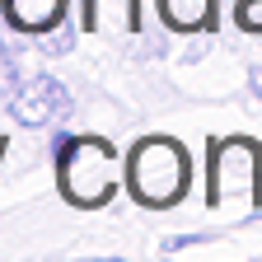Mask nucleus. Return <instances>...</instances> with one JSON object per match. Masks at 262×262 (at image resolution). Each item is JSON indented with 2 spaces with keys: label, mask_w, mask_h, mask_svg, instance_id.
Masks as SVG:
<instances>
[{
  "label": "nucleus",
  "mask_w": 262,
  "mask_h": 262,
  "mask_svg": "<svg viewBox=\"0 0 262 262\" xmlns=\"http://www.w3.org/2000/svg\"><path fill=\"white\" fill-rule=\"evenodd\" d=\"M61 192L75 206H103L122 183V155L98 136H66L61 141Z\"/></svg>",
  "instance_id": "obj_1"
},
{
  "label": "nucleus",
  "mask_w": 262,
  "mask_h": 262,
  "mask_svg": "<svg viewBox=\"0 0 262 262\" xmlns=\"http://www.w3.org/2000/svg\"><path fill=\"white\" fill-rule=\"evenodd\" d=\"M126 187L141 206H173L187 192V155L169 136H145L126 155Z\"/></svg>",
  "instance_id": "obj_2"
},
{
  "label": "nucleus",
  "mask_w": 262,
  "mask_h": 262,
  "mask_svg": "<svg viewBox=\"0 0 262 262\" xmlns=\"http://www.w3.org/2000/svg\"><path fill=\"white\" fill-rule=\"evenodd\" d=\"M248 192L253 202H262V183H257V145L253 141H225L211 159V206L229 202V196Z\"/></svg>",
  "instance_id": "obj_3"
},
{
  "label": "nucleus",
  "mask_w": 262,
  "mask_h": 262,
  "mask_svg": "<svg viewBox=\"0 0 262 262\" xmlns=\"http://www.w3.org/2000/svg\"><path fill=\"white\" fill-rule=\"evenodd\" d=\"M10 113H14V122H24V126H47V122H61L66 113H71V94H66L61 80L38 75V80H28V84L14 94Z\"/></svg>",
  "instance_id": "obj_4"
},
{
  "label": "nucleus",
  "mask_w": 262,
  "mask_h": 262,
  "mask_svg": "<svg viewBox=\"0 0 262 262\" xmlns=\"http://www.w3.org/2000/svg\"><path fill=\"white\" fill-rule=\"evenodd\" d=\"M61 10H66V0H5V19H10L19 33L56 28V24H61Z\"/></svg>",
  "instance_id": "obj_5"
},
{
  "label": "nucleus",
  "mask_w": 262,
  "mask_h": 262,
  "mask_svg": "<svg viewBox=\"0 0 262 262\" xmlns=\"http://www.w3.org/2000/svg\"><path fill=\"white\" fill-rule=\"evenodd\" d=\"M84 28H136V0H84Z\"/></svg>",
  "instance_id": "obj_6"
},
{
  "label": "nucleus",
  "mask_w": 262,
  "mask_h": 262,
  "mask_svg": "<svg viewBox=\"0 0 262 262\" xmlns=\"http://www.w3.org/2000/svg\"><path fill=\"white\" fill-rule=\"evenodd\" d=\"M159 14H164V24H169V28L192 33V28H206L211 0H159Z\"/></svg>",
  "instance_id": "obj_7"
},
{
  "label": "nucleus",
  "mask_w": 262,
  "mask_h": 262,
  "mask_svg": "<svg viewBox=\"0 0 262 262\" xmlns=\"http://www.w3.org/2000/svg\"><path fill=\"white\" fill-rule=\"evenodd\" d=\"M234 24L248 33H262V0H239L234 5Z\"/></svg>",
  "instance_id": "obj_8"
},
{
  "label": "nucleus",
  "mask_w": 262,
  "mask_h": 262,
  "mask_svg": "<svg viewBox=\"0 0 262 262\" xmlns=\"http://www.w3.org/2000/svg\"><path fill=\"white\" fill-rule=\"evenodd\" d=\"M14 75H19V71H14V61H10V52L0 47V94H10V89H14Z\"/></svg>",
  "instance_id": "obj_9"
},
{
  "label": "nucleus",
  "mask_w": 262,
  "mask_h": 262,
  "mask_svg": "<svg viewBox=\"0 0 262 262\" xmlns=\"http://www.w3.org/2000/svg\"><path fill=\"white\" fill-rule=\"evenodd\" d=\"M253 94H257V103H262V66H253Z\"/></svg>",
  "instance_id": "obj_10"
}]
</instances>
